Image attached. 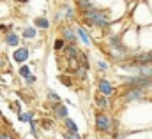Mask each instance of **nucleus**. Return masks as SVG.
<instances>
[{
	"mask_svg": "<svg viewBox=\"0 0 152 139\" xmlns=\"http://www.w3.org/2000/svg\"><path fill=\"white\" fill-rule=\"evenodd\" d=\"M85 16H87V20H88L92 25H96V27H99V28H104V27H108V23H110L108 16H106L104 12H101V11H96V9H92V11L87 12Z\"/></svg>",
	"mask_w": 152,
	"mask_h": 139,
	"instance_id": "nucleus-1",
	"label": "nucleus"
},
{
	"mask_svg": "<svg viewBox=\"0 0 152 139\" xmlns=\"http://www.w3.org/2000/svg\"><path fill=\"white\" fill-rule=\"evenodd\" d=\"M96 127H97L99 130H110V127H112V120H110L106 114L99 113V114H96Z\"/></svg>",
	"mask_w": 152,
	"mask_h": 139,
	"instance_id": "nucleus-2",
	"label": "nucleus"
},
{
	"mask_svg": "<svg viewBox=\"0 0 152 139\" xmlns=\"http://www.w3.org/2000/svg\"><path fill=\"white\" fill-rule=\"evenodd\" d=\"M97 90L101 92V95H106V97L113 93V86H112V83L106 81V79H101V81L97 83Z\"/></svg>",
	"mask_w": 152,
	"mask_h": 139,
	"instance_id": "nucleus-3",
	"label": "nucleus"
},
{
	"mask_svg": "<svg viewBox=\"0 0 152 139\" xmlns=\"http://www.w3.org/2000/svg\"><path fill=\"white\" fill-rule=\"evenodd\" d=\"M62 35H64V39H66L69 44H75L76 39H78V35H76V28H71V27L62 28Z\"/></svg>",
	"mask_w": 152,
	"mask_h": 139,
	"instance_id": "nucleus-4",
	"label": "nucleus"
},
{
	"mask_svg": "<svg viewBox=\"0 0 152 139\" xmlns=\"http://www.w3.org/2000/svg\"><path fill=\"white\" fill-rule=\"evenodd\" d=\"M142 97H143V90H142V88H131V90L124 95L126 101H138V99H142Z\"/></svg>",
	"mask_w": 152,
	"mask_h": 139,
	"instance_id": "nucleus-5",
	"label": "nucleus"
},
{
	"mask_svg": "<svg viewBox=\"0 0 152 139\" xmlns=\"http://www.w3.org/2000/svg\"><path fill=\"white\" fill-rule=\"evenodd\" d=\"M58 14H60V16H58L57 20H73L75 11H73V7H69V5H62V9H60Z\"/></svg>",
	"mask_w": 152,
	"mask_h": 139,
	"instance_id": "nucleus-6",
	"label": "nucleus"
},
{
	"mask_svg": "<svg viewBox=\"0 0 152 139\" xmlns=\"http://www.w3.org/2000/svg\"><path fill=\"white\" fill-rule=\"evenodd\" d=\"M12 56H14V60H16V62H20V64H21V62H25V60L28 58V49H27V48H18V49L14 51V55H12Z\"/></svg>",
	"mask_w": 152,
	"mask_h": 139,
	"instance_id": "nucleus-7",
	"label": "nucleus"
},
{
	"mask_svg": "<svg viewBox=\"0 0 152 139\" xmlns=\"http://www.w3.org/2000/svg\"><path fill=\"white\" fill-rule=\"evenodd\" d=\"M76 35H78V39H81V41H83V44H85V46H88V44H90V35H88V32H87L85 28L76 27Z\"/></svg>",
	"mask_w": 152,
	"mask_h": 139,
	"instance_id": "nucleus-8",
	"label": "nucleus"
},
{
	"mask_svg": "<svg viewBox=\"0 0 152 139\" xmlns=\"http://www.w3.org/2000/svg\"><path fill=\"white\" fill-rule=\"evenodd\" d=\"M78 5H80V9L83 11V14H87V12H90V11L94 9V5H92L90 0H78Z\"/></svg>",
	"mask_w": 152,
	"mask_h": 139,
	"instance_id": "nucleus-9",
	"label": "nucleus"
},
{
	"mask_svg": "<svg viewBox=\"0 0 152 139\" xmlns=\"http://www.w3.org/2000/svg\"><path fill=\"white\" fill-rule=\"evenodd\" d=\"M55 113H57V116L58 118H67V107L66 106H62V104H55Z\"/></svg>",
	"mask_w": 152,
	"mask_h": 139,
	"instance_id": "nucleus-10",
	"label": "nucleus"
},
{
	"mask_svg": "<svg viewBox=\"0 0 152 139\" xmlns=\"http://www.w3.org/2000/svg\"><path fill=\"white\" fill-rule=\"evenodd\" d=\"M64 51H66V55H67L69 58H76V56H78V49H76L75 44H67V46L64 48Z\"/></svg>",
	"mask_w": 152,
	"mask_h": 139,
	"instance_id": "nucleus-11",
	"label": "nucleus"
},
{
	"mask_svg": "<svg viewBox=\"0 0 152 139\" xmlns=\"http://www.w3.org/2000/svg\"><path fill=\"white\" fill-rule=\"evenodd\" d=\"M5 42H7L9 46H18L20 37H18L16 34H7V35H5Z\"/></svg>",
	"mask_w": 152,
	"mask_h": 139,
	"instance_id": "nucleus-12",
	"label": "nucleus"
},
{
	"mask_svg": "<svg viewBox=\"0 0 152 139\" xmlns=\"http://www.w3.org/2000/svg\"><path fill=\"white\" fill-rule=\"evenodd\" d=\"M36 35H37V28L36 27H27L25 32H23V37L25 39H34Z\"/></svg>",
	"mask_w": 152,
	"mask_h": 139,
	"instance_id": "nucleus-13",
	"label": "nucleus"
},
{
	"mask_svg": "<svg viewBox=\"0 0 152 139\" xmlns=\"http://www.w3.org/2000/svg\"><path fill=\"white\" fill-rule=\"evenodd\" d=\"M48 27H50V21H48L46 18H36V28L44 30V28H48Z\"/></svg>",
	"mask_w": 152,
	"mask_h": 139,
	"instance_id": "nucleus-14",
	"label": "nucleus"
},
{
	"mask_svg": "<svg viewBox=\"0 0 152 139\" xmlns=\"http://www.w3.org/2000/svg\"><path fill=\"white\" fill-rule=\"evenodd\" d=\"M96 104H97V107H101V109L108 107V101H106V95H99V97H96Z\"/></svg>",
	"mask_w": 152,
	"mask_h": 139,
	"instance_id": "nucleus-15",
	"label": "nucleus"
},
{
	"mask_svg": "<svg viewBox=\"0 0 152 139\" xmlns=\"http://www.w3.org/2000/svg\"><path fill=\"white\" fill-rule=\"evenodd\" d=\"M66 127H67V132H75V134H78V127H76V123L71 120V118H66Z\"/></svg>",
	"mask_w": 152,
	"mask_h": 139,
	"instance_id": "nucleus-16",
	"label": "nucleus"
},
{
	"mask_svg": "<svg viewBox=\"0 0 152 139\" xmlns=\"http://www.w3.org/2000/svg\"><path fill=\"white\" fill-rule=\"evenodd\" d=\"M53 48H55V51L64 49V48H66V41H64V39H57V41L53 42Z\"/></svg>",
	"mask_w": 152,
	"mask_h": 139,
	"instance_id": "nucleus-17",
	"label": "nucleus"
},
{
	"mask_svg": "<svg viewBox=\"0 0 152 139\" xmlns=\"http://www.w3.org/2000/svg\"><path fill=\"white\" fill-rule=\"evenodd\" d=\"M20 76H21V77H25V79H27V77H30V67H28V65L20 67Z\"/></svg>",
	"mask_w": 152,
	"mask_h": 139,
	"instance_id": "nucleus-18",
	"label": "nucleus"
},
{
	"mask_svg": "<svg viewBox=\"0 0 152 139\" xmlns=\"http://www.w3.org/2000/svg\"><path fill=\"white\" fill-rule=\"evenodd\" d=\"M48 97H50V101H51V102H55V104H58V102H60V97H58L55 92H50V93H48Z\"/></svg>",
	"mask_w": 152,
	"mask_h": 139,
	"instance_id": "nucleus-19",
	"label": "nucleus"
},
{
	"mask_svg": "<svg viewBox=\"0 0 152 139\" xmlns=\"http://www.w3.org/2000/svg\"><path fill=\"white\" fill-rule=\"evenodd\" d=\"M20 120L21 122H32V113H21L20 114Z\"/></svg>",
	"mask_w": 152,
	"mask_h": 139,
	"instance_id": "nucleus-20",
	"label": "nucleus"
},
{
	"mask_svg": "<svg viewBox=\"0 0 152 139\" xmlns=\"http://www.w3.org/2000/svg\"><path fill=\"white\" fill-rule=\"evenodd\" d=\"M64 138H66V139H80V136H78V134H75V132H67Z\"/></svg>",
	"mask_w": 152,
	"mask_h": 139,
	"instance_id": "nucleus-21",
	"label": "nucleus"
},
{
	"mask_svg": "<svg viewBox=\"0 0 152 139\" xmlns=\"http://www.w3.org/2000/svg\"><path fill=\"white\" fill-rule=\"evenodd\" d=\"M60 81H62V83H64L66 86H71V79H67L66 76H60Z\"/></svg>",
	"mask_w": 152,
	"mask_h": 139,
	"instance_id": "nucleus-22",
	"label": "nucleus"
},
{
	"mask_svg": "<svg viewBox=\"0 0 152 139\" xmlns=\"http://www.w3.org/2000/svg\"><path fill=\"white\" fill-rule=\"evenodd\" d=\"M97 67L101 70H106L108 69V64H106V62H97Z\"/></svg>",
	"mask_w": 152,
	"mask_h": 139,
	"instance_id": "nucleus-23",
	"label": "nucleus"
},
{
	"mask_svg": "<svg viewBox=\"0 0 152 139\" xmlns=\"http://www.w3.org/2000/svg\"><path fill=\"white\" fill-rule=\"evenodd\" d=\"M0 139H14L9 132H4V134H0Z\"/></svg>",
	"mask_w": 152,
	"mask_h": 139,
	"instance_id": "nucleus-24",
	"label": "nucleus"
},
{
	"mask_svg": "<svg viewBox=\"0 0 152 139\" xmlns=\"http://www.w3.org/2000/svg\"><path fill=\"white\" fill-rule=\"evenodd\" d=\"M78 70V76H80V77H85V69H76Z\"/></svg>",
	"mask_w": 152,
	"mask_h": 139,
	"instance_id": "nucleus-25",
	"label": "nucleus"
},
{
	"mask_svg": "<svg viewBox=\"0 0 152 139\" xmlns=\"http://www.w3.org/2000/svg\"><path fill=\"white\" fill-rule=\"evenodd\" d=\"M27 81H28V83H34V81H36V77H34V76H30V77H27Z\"/></svg>",
	"mask_w": 152,
	"mask_h": 139,
	"instance_id": "nucleus-26",
	"label": "nucleus"
},
{
	"mask_svg": "<svg viewBox=\"0 0 152 139\" xmlns=\"http://www.w3.org/2000/svg\"><path fill=\"white\" fill-rule=\"evenodd\" d=\"M5 30H7V27L5 25H0V32H5Z\"/></svg>",
	"mask_w": 152,
	"mask_h": 139,
	"instance_id": "nucleus-27",
	"label": "nucleus"
},
{
	"mask_svg": "<svg viewBox=\"0 0 152 139\" xmlns=\"http://www.w3.org/2000/svg\"><path fill=\"white\" fill-rule=\"evenodd\" d=\"M16 2H20V4H27L28 0H16Z\"/></svg>",
	"mask_w": 152,
	"mask_h": 139,
	"instance_id": "nucleus-28",
	"label": "nucleus"
}]
</instances>
